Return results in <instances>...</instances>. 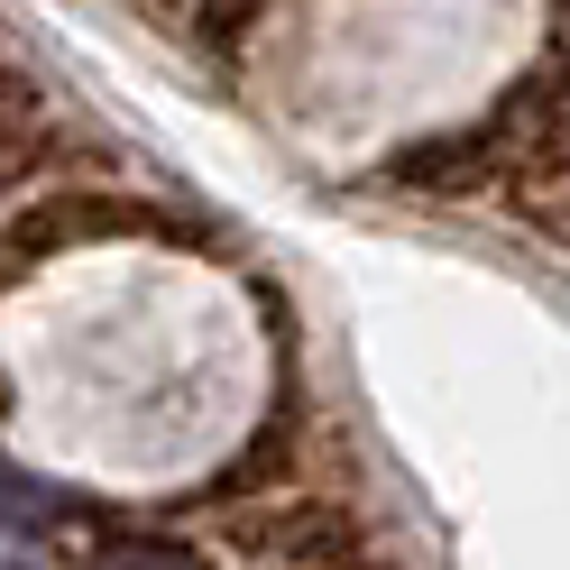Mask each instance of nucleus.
<instances>
[{
    "label": "nucleus",
    "mask_w": 570,
    "mask_h": 570,
    "mask_svg": "<svg viewBox=\"0 0 570 570\" xmlns=\"http://www.w3.org/2000/svg\"><path fill=\"white\" fill-rule=\"evenodd\" d=\"M524 111V101H515ZM515 111L507 120H488V129H470V138H442V148H414V157H396L386 175L396 185H414V194H470L479 175H488V157H507V129H515ZM515 166V157H507Z\"/></svg>",
    "instance_id": "3"
},
{
    "label": "nucleus",
    "mask_w": 570,
    "mask_h": 570,
    "mask_svg": "<svg viewBox=\"0 0 570 570\" xmlns=\"http://www.w3.org/2000/svg\"><path fill=\"white\" fill-rule=\"evenodd\" d=\"M129 230H166V212L129 203V194H38L10 222V258H56L83 239H129Z\"/></svg>",
    "instance_id": "2"
},
{
    "label": "nucleus",
    "mask_w": 570,
    "mask_h": 570,
    "mask_svg": "<svg viewBox=\"0 0 570 570\" xmlns=\"http://www.w3.org/2000/svg\"><path fill=\"white\" fill-rule=\"evenodd\" d=\"M295 442H304L295 423H267V433L239 451V470H222V479H212V497H258V507H267V488L295 470Z\"/></svg>",
    "instance_id": "4"
},
{
    "label": "nucleus",
    "mask_w": 570,
    "mask_h": 570,
    "mask_svg": "<svg viewBox=\"0 0 570 570\" xmlns=\"http://www.w3.org/2000/svg\"><path fill=\"white\" fill-rule=\"evenodd\" d=\"M248 10H258V0H203V38H212V47H230L239 28H248Z\"/></svg>",
    "instance_id": "7"
},
{
    "label": "nucleus",
    "mask_w": 570,
    "mask_h": 570,
    "mask_svg": "<svg viewBox=\"0 0 570 570\" xmlns=\"http://www.w3.org/2000/svg\"><path fill=\"white\" fill-rule=\"evenodd\" d=\"M28 111H38V92H28V75H0V129H10V120H28Z\"/></svg>",
    "instance_id": "8"
},
{
    "label": "nucleus",
    "mask_w": 570,
    "mask_h": 570,
    "mask_svg": "<svg viewBox=\"0 0 570 570\" xmlns=\"http://www.w3.org/2000/svg\"><path fill=\"white\" fill-rule=\"evenodd\" d=\"M222 543L239 561H267V570H377V533L360 507H341L323 488H295V497H267V507H239L222 524Z\"/></svg>",
    "instance_id": "1"
},
{
    "label": "nucleus",
    "mask_w": 570,
    "mask_h": 570,
    "mask_svg": "<svg viewBox=\"0 0 570 570\" xmlns=\"http://www.w3.org/2000/svg\"><path fill=\"white\" fill-rule=\"evenodd\" d=\"M0 570H47L38 543H19V533H0Z\"/></svg>",
    "instance_id": "9"
},
{
    "label": "nucleus",
    "mask_w": 570,
    "mask_h": 570,
    "mask_svg": "<svg viewBox=\"0 0 570 570\" xmlns=\"http://www.w3.org/2000/svg\"><path fill=\"white\" fill-rule=\"evenodd\" d=\"M92 570H203L194 543H166V533H120V543H101Z\"/></svg>",
    "instance_id": "5"
},
{
    "label": "nucleus",
    "mask_w": 570,
    "mask_h": 570,
    "mask_svg": "<svg viewBox=\"0 0 570 570\" xmlns=\"http://www.w3.org/2000/svg\"><path fill=\"white\" fill-rule=\"evenodd\" d=\"M515 185H524V203L543 194V185H570V120H552V129H533L524 148H515Z\"/></svg>",
    "instance_id": "6"
}]
</instances>
